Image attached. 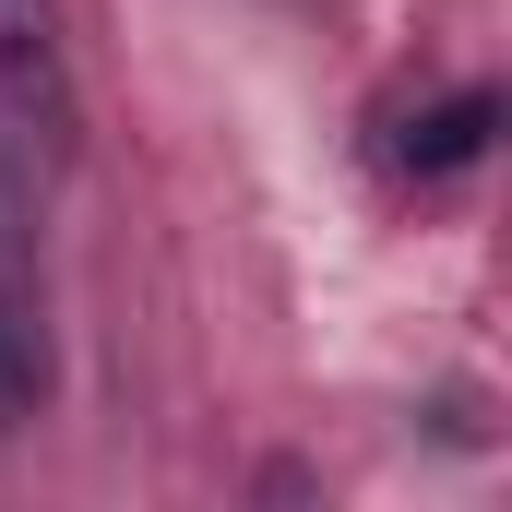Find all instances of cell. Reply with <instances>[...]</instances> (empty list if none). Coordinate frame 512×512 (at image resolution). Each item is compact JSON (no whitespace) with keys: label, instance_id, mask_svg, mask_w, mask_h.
<instances>
[{"label":"cell","instance_id":"obj_1","mask_svg":"<svg viewBox=\"0 0 512 512\" xmlns=\"http://www.w3.org/2000/svg\"><path fill=\"white\" fill-rule=\"evenodd\" d=\"M0 120L24 131L36 155H72L84 143V84H72L60 0H0Z\"/></svg>","mask_w":512,"mask_h":512},{"label":"cell","instance_id":"obj_2","mask_svg":"<svg viewBox=\"0 0 512 512\" xmlns=\"http://www.w3.org/2000/svg\"><path fill=\"white\" fill-rule=\"evenodd\" d=\"M60 393V358H48V298H36V227H24V191L0 167V441L36 429Z\"/></svg>","mask_w":512,"mask_h":512},{"label":"cell","instance_id":"obj_3","mask_svg":"<svg viewBox=\"0 0 512 512\" xmlns=\"http://www.w3.org/2000/svg\"><path fill=\"white\" fill-rule=\"evenodd\" d=\"M489 131H501V96L465 84V96H441V108H417V120L393 131V167H405V179H465V167L489 155Z\"/></svg>","mask_w":512,"mask_h":512}]
</instances>
